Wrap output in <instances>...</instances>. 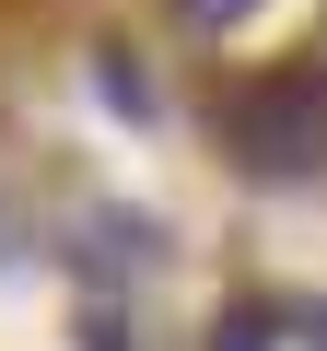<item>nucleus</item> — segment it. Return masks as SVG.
Instances as JSON below:
<instances>
[{"instance_id":"f257e3e1","label":"nucleus","mask_w":327,"mask_h":351,"mask_svg":"<svg viewBox=\"0 0 327 351\" xmlns=\"http://www.w3.org/2000/svg\"><path fill=\"white\" fill-rule=\"evenodd\" d=\"M222 141H234L246 176H269V188L315 176V152H327V82H315V71H257V82H234V94H222Z\"/></svg>"},{"instance_id":"f03ea898","label":"nucleus","mask_w":327,"mask_h":351,"mask_svg":"<svg viewBox=\"0 0 327 351\" xmlns=\"http://www.w3.org/2000/svg\"><path fill=\"white\" fill-rule=\"evenodd\" d=\"M176 12H187V24H222V12H246V0H176Z\"/></svg>"}]
</instances>
